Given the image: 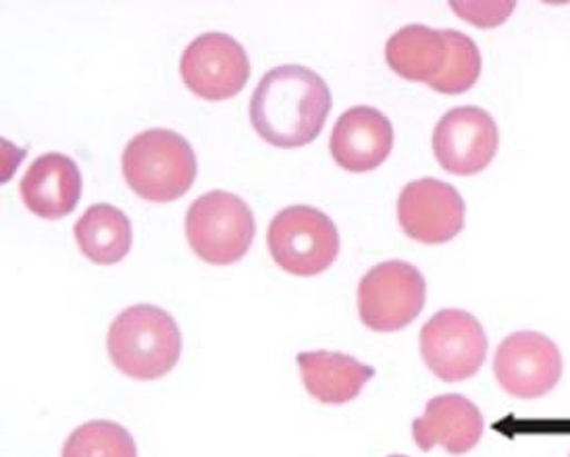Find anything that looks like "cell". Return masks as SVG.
Returning a JSON list of instances; mask_svg holds the SVG:
<instances>
[{
	"label": "cell",
	"instance_id": "cell-1",
	"mask_svg": "<svg viewBox=\"0 0 570 457\" xmlns=\"http://www.w3.org/2000/svg\"><path fill=\"white\" fill-rule=\"evenodd\" d=\"M330 111V86L304 64L271 69L250 98L254 131L277 148H302L315 142Z\"/></svg>",
	"mask_w": 570,
	"mask_h": 457
},
{
	"label": "cell",
	"instance_id": "cell-2",
	"mask_svg": "<svg viewBox=\"0 0 570 457\" xmlns=\"http://www.w3.org/2000/svg\"><path fill=\"white\" fill-rule=\"evenodd\" d=\"M107 347L121 375L138 380L160 379L179 362L181 331L167 310L138 304L112 320Z\"/></svg>",
	"mask_w": 570,
	"mask_h": 457
},
{
	"label": "cell",
	"instance_id": "cell-3",
	"mask_svg": "<svg viewBox=\"0 0 570 457\" xmlns=\"http://www.w3.org/2000/svg\"><path fill=\"white\" fill-rule=\"evenodd\" d=\"M121 165L127 186L157 205L186 196L198 171L190 142L171 129H148L131 138Z\"/></svg>",
	"mask_w": 570,
	"mask_h": 457
},
{
	"label": "cell",
	"instance_id": "cell-4",
	"mask_svg": "<svg viewBox=\"0 0 570 457\" xmlns=\"http://www.w3.org/2000/svg\"><path fill=\"white\" fill-rule=\"evenodd\" d=\"M254 234L253 210L236 193L208 191L188 208V244L208 265L227 267L242 260L253 246Z\"/></svg>",
	"mask_w": 570,
	"mask_h": 457
},
{
	"label": "cell",
	"instance_id": "cell-5",
	"mask_svg": "<svg viewBox=\"0 0 570 457\" xmlns=\"http://www.w3.org/2000/svg\"><path fill=\"white\" fill-rule=\"evenodd\" d=\"M273 260L296 277H315L340 254V234L332 219L313 206H289L275 215L267 231Z\"/></svg>",
	"mask_w": 570,
	"mask_h": 457
},
{
	"label": "cell",
	"instance_id": "cell-6",
	"mask_svg": "<svg viewBox=\"0 0 570 457\" xmlns=\"http://www.w3.org/2000/svg\"><path fill=\"white\" fill-rule=\"evenodd\" d=\"M428 284L421 270L390 260L371 268L358 285V315L371 331L394 332L409 327L421 315Z\"/></svg>",
	"mask_w": 570,
	"mask_h": 457
},
{
	"label": "cell",
	"instance_id": "cell-7",
	"mask_svg": "<svg viewBox=\"0 0 570 457\" xmlns=\"http://www.w3.org/2000/svg\"><path fill=\"white\" fill-rule=\"evenodd\" d=\"M488 335L475 316L445 308L421 329V356L429 370L445 383L471 379L488 358Z\"/></svg>",
	"mask_w": 570,
	"mask_h": 457
},
{
	"label": "cell",
	"instance_id": "cell-8",
	"mask_svg": "<svg viewBox=\"0 0 570 457\" xmlns=\"http://www.w3.org/2000/svg\"><path fill=\"white\" fill-rule=\"evenodd\" d=\"M179 73L191 95L222 102L244 90L250 79V59L236 38L203 33L184 50Z\"/></svg>",
	"mask_w": 570,
	"mask_h": 457
},
{
	"label": "cell",
	"instance_id": "cell-9",
	"mask_svg": "<svg viewBox=\"0 0 570 457\" xmlns=\"http://www.w3.org/2000/svg\"><path fill=\"white\" fill-rule=\"evenodd\" d=\"M500 387L519 399L550 394L562 377V356L554 341L538 331L508 335L493 358Z\"/></svg>",
	"mask_w": 570,
	"mask_h": 457
},
{
	"label": "cell",
	"instance_id": "cell-10",
	"mask_svg": "<svg viewBox=\"0 0 570 457\" xmlns=\"http://www.w3.org/2000/svg\"><path fill=\"white\" fill-rule=\"evenodd\" d=\"M498 148V126L490 112L479 107L452 109L433 129V152L448 173L469 177L485 171Z\"/></svg>",
	"mask_w": 570,
	"mask_h": 457
},
{
	"label": "cell",
	"instance_id": "cell-11",
	"mask_svg": "<svg viewBox=\"0 0 570 457\" xmlns=\"http://www.w3.org/2000/svg\"><path fill=\"white\" fill-rule=\"evenodd\" d=\"M466 206L459 190L438 179L411 181L397 198V221L404 234L428 246L445 244L464 229Z\"/></svg>",
	"mask_w": 570,
	"mask_h": 457
},
{
	"label": "cell",
	"instance_id": "cell-12",
	"mask_svg": "<svg viewBox=\"0 0 570 457\" xmlns=\"http://www.w3.org/2000/svg\"><path fill=\"white\" fill-rule=\"evenodd\" d=\"M332 157L348 173H368L381 167L394 148V127L373 107H354L333 126Z\"/></svg>",
	"mask_w": 570,
	"mask_h": 457
},
{
	"label": "cell",
	"instance_id": "cell-13",
	"mask_svg": "<svg viewBox=\"0 0 570 457\" xmlns=\"http://www.w3.org/2000/svg\"><path fill=\"white\" fill-rule=\"evenodd\" d=\"M483 414L464 395H440L429 399L425 414L412 423V437L421 451L435 445L450 456L469 454L483 437Z\"/></svg>",
	"mask_w": 570,
	"mask_h": 457
},
{
	"label": "cell",
	"instance_id": "cell-14",
	"mask_svg": "<svg viewBox=\"0 0 570 457\" xmlns=\"http://www.w3.org/2000/svg\"><path fill=\"white\" fill-rule=\"evenodd\" d=\"M26 208L47 221H59L76 210L81 196V173L73 158L47 152L36 158L19 183Z\"/></svg>",
	"mask_w": 570,
	"mask_h": 457
},
{
	"label": "cell",
	"instance_id": "cell-15",
	"mask_svg": "<svg viewBox=\"0 0 570 457\" xmlns=\"http://www.w3.org/2000/svg\"><path fill=\"white\" fill-rule=\"evenodd\" d=\"M306 391L321 404L342 406L356 399L375 370L340 351H301L296 356Z\"/></svg>",
	"mask_w": 570,
	"mask_h": 457
},
{
	"label": "cell",
	"instance_id": "cell-16",
	"mask_svg": "<svg viewBox=\"0 0 570 457\" xmlns=\"http://www.w3.org/2000/svg\"><path fill=\"white\" fill-rule=\"evenodd\" d=\"M385 61L400 78L431 83L440 78L448 61L444 32L419 23L404 26L387 40Z\"/></svg>",
	"mask_w": 570,
	"mask_h": 457
},
{
	"label": "cell",
	"instance_id": "cell-17",
	"mask_svg": "<svg viewBox=\"0 0 570 457\" xmlns=\"http://www.w3.org/2000/svg\"><path fill=\"white\" fill-rule=\"evenodd\" d=\"M76 241L96 265H117L131 250V222L112 205H92L76 222Z\"/></svg>",
	"mask_w": 570,
	"mask_h": 457
},
{
	"label": "cell",
	"instance_id": "cell-18",
	"mask_svg": "<svg viewBox=\"0 0 570 457\" xmlns=\"http://www.w3.org/2000/svg\"><path fill=\"white\" fill-rule=\"evenodd\" d=\"M63 457H138V447L124 426L90 420L69 435Z\"/></svg>",
	"mask_w": 570,
	"mask_h": 457
},
{
	"label": "cell",
	"instance_id": "cell-19",
	"mask_svg": "<svg viewBox=\"0 0 570 457\" xmlns=\"http://www.w3.org/2000/svg\"><path fill=\"white\" fill-rule=\"evenodd\" d=\"M448 42V61L440 78L433 79L429 88L440 95H464L481 76V50L466 33L444 30Z\"/></svg>",
	"mask_w": 570,
	"mask_h": 457
},
{
	"label": "cell",
	"instance_id": "cell-20",
	"mask_svg": "<svg viewBox=\"0 0 570 457\" xmlns=\"http://www.w3.org/2000/svg\"><path fill=\"white\" fill-rule=\"evenodd\" d=\"M450 7L464 21H471L476 28H498L512 16L517 2L514 0H495V2H462L452 0Z\"/></svg>",
	"mask_w": 570,
	"mask_h": 457
},
{
	"label": "cell",
	"instance_id": "cell-21",
	"mask_svg": "<svg viewBox=\"0 0 570 457\" xmlns=\"http://www.w3.org/2000/svg\"><path fill=\"white\" fill-rule=\"evenodd\" d=\"M390 457H406V456H390Z\"/></svg>",
	"mask_w": 570,
	"mask_h": 457
}]
</instances>
